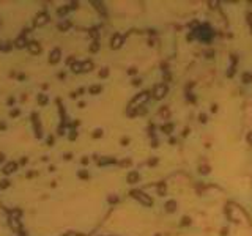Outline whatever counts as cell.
<instances>
[{
  "label": "cell",
  "instance_id": "ffe728a7",
  "mask_svg": "<svg viewBox=\"0 0 252 236\" xmlns=\"http://www.w3.org/2000/svg\"><path fill=\"white\" fill-rule=\"evenodd\" d=\"M71 68H72L74 73H79V71H82V63H77V61H76V63L71 65Z\"/></svg>",
  "mask_w": 252,
  "mask_h": 236
},
{
  "label": "cell",
  "instance_id": "4316f807",
  "mask_svg": "<svg viewBox=\"0 0 252 236\" xmlns=\"http://www.w3.org/2000/svg\"><path fill=\"white\" fill-rule=\"evenodd\" d=\"M69 25H71L69 22H63V24H60V30H66V29H69Z\"/></svg>",
  "mask_w": 252,
  "mask_h": 236
},
{
  "label": "cell",
  "instance_id": "ab89813d",
  "mask_svg": "<svg viewBox=\"0 0 252 236\" xmlns=\"http://www.w3.org/2000/svg\"><path fill=\"white\" fill-rule=\"evenodd\" d=\"M16 115H19V110H11V116H16Z\"/></svg>",
  "mask_w": 252,
  "mask_h": 236
},
{
  "label": "cell",
  "instance_id": "f6af8a7d",
  "mask_svg": "<svg viewBox=\"0 0 252 236\" xmlns=\"http://www.w3.org/2000/svg\"><path fill=\"white\" fill-rule=\"evenodd\" d=\"M250 5H252V0H250Z\"/></svg>",
  "mask_w": 252,
  "mask_h": 236
},
{
  "label": "cell",
  "instance_id": "f1b7e54d",
  "mask_svg": "<svg viewBox=\"0 0 252 236\" xmlns=\"http://www.w3.org/2000/svg\"><path fill=\"white\" fill-rule=\"evenodd\" d=\"M191 224V219L189 217H183L181 219V225H189Z\"/></svg>",
  "mask_w": 252,
  "mask_h": 236
},
{
  "label": "cell",
  "instance_id": "8fae6325",
  "mask_svg": "<svg viewBox=\"0 0 252 236\" xmlns=\"http://www.w3.org/2000/svg\"><path fill=\"white\" fill-rule=\"evenodd\" d=\"M175 209H176V202L175 200H170V202L166 203V211L167 212H173Z\"/></svg>",
  "mask_w": 252,
  "mask_h": 236
},
{
  "label": "cell",
  "instance_id": "4dcf8cb0",
  "mask_svg": "<svg viewBox=\"0 0 252 236\" xmlns=\"http://www.w3.org/2000/svg\"><path fill=\"white\" fill-rule=\"evenodd\" d=\"M208 5H210L211 8H217V5H219V2H214V0H213V2H208Z\"/></svg>",
  "mask_w": 252,
  "mask_h": 236
},
{
  "label": "cell",
  "instance_id": "d6a6232c",
  "mask_svg": "<svg viewBox=\"0 0 252 236\" xmlns=\"http://www.w3.org/2000/svg\"><path fill=\"white\" fill-rule=\"evenodd\" d=\"M8 187V181H0V189H5Z\"/></svg>",
  "mask_w": 252,
  "mask_h": 236
},
{
  "label": "cell",
  "instance_id": "8992f818",
  "mask_svg": "<svg viewBox=\"0 0 252 236\" xmlns=\"http://www.w3.org/2000/svg\"><path fill=\"white\" fill-rule=\"evenodd\" d=\"M29 51H30V54H33V55H36V54H40L41 52V46L38 44V43H29Z\"/></svg>",
  "mask_w": 252,
  "mask_h": 236
},
{
  "label": "cell",
  "instance_id": "52a82bcc",
  "mask_svg": "<svg viewBox=\"0 0 252 236\" xmlns=\"http://www.w3.org/2000/svg\"><path fill=\"white\" fill-rule=\"evenodd\" d=\"M16 169H17V164H16V162H10V164H7L5 167H3V173L10 175V173H13Z\"/></svg>",
  "mask_w": 252,
  "mask_h": 236
},
{
  "label": "cell",
  "instance_id": "cb8c5ba5",
  "mask_svg": "<svg viewBox=\"0 0 252 236\" xmlns=\"http://www.w3.org/2000/svg\"><path fill=\"white\" fill-rule=\"evenodd\" d=\"M38 102H40V104H46V102H47L46 94H40V96H38Z\"/></svg>",
  "mask_w": 252,
  "mask_h": 236
},
{
  "label": "cell",
  "instance_id": "7a4b0ae2",
  "mask_svg": "<svg viewBox=\"0 0 252 236\" xmlns=\"http://www.w3.org/2000/svg\"><path fill=\"white\" fill-rule=\"evenodd\" d=\"M131 197L136 198V200H139L145 206H151V205H153V200H151L148 195H145L142 191H131Z\"/></svg>",
  "mask_w": 252,
  "mask_h": 236
},
{
  "label": "cell",
  "instance_id": "b9f144b4",
  "mask_svg": "<svg viewBox=\"0 0 252 236\" xmlns=\"http://www.w3.org/2000/svg\"><path fill=\"white\" fill-rule=\"evenodd\" d=\"M52 142H54V137H49V140H47V143H49V145H52Z\"/></svg>",
  "mask_w": 252,
  "mask_h": 236
},
{
  "label": "cell",
  "instance_id": "277c9868",
  "mask_svg": "<svg viewBox=\"0 0 252 236\" xmlns=\"http://www.w3.org/2000/svg\"><path fill=\"white\" fill-rule=\"evenodd\" d=\"M167 94V85L166 84H158L155 88H153V96L156 99H162Z\"/></svg>",
  "mask_w": 252,
  "mask_h": 236
},
{
  "label": "cell",
  "instance_id": "603a6c76",
  "mask_svg": "<svg viewBox=\"0 0 252 236\" xmlns=\"http://www.w3.org/2000/svg\"><path fill=\"white\" fill-rule=\"evenodd\" d=\"M243 82H244V84L252 82V76H250V74H247V73H246V74H243Z\"/></svg>",
  "mask_w": 252,
  "mask_h": 236
},
{
  "label": "cell",
  "instance_id": "8d00e7d4",
  "mask_svg": "<svg viewBox=\"0 0 252 236\" xmlns=\"http://www.w3.org/2000/svg\"><path fill=\"white\" fill-rule=\"evenodd\" d=\"M247 22L250 24V29H252V14H247Z\"/></svg>",
  "mask_w": 252,
  "mask_h": 236
},
{
  "label": "cell",
  "instance_id": "60d3db41",
  "mask_svg": "<svg viewBox=\"0 0 252 236\" xmlns=\"http://www.w3.org/2000/svg\"><path fill=\"white\" fill-rule=\"evenodd\" d=\"M69 138H71V140H74V138H76V132H74V131L71 132V135H69Z\"/></svg>",
  "mask_w": 252,
  "mask_h": 236
},
{
  "label": "cell",
  "instance_id": "ee69618b",
  "mask_svg": "<svg viewBox=\"0 0 252 236\" xmlns=\"http://www.w3.org/2000/svg\"><path fill=\"white\" fill-rule=\"evenodd\" d=\"M66 236H79L77 233H69V234H66Z\"/></svg>",
  "mask_w": 252,
  "mask_h": 236
},
{
  "label": "cell",
  "instance_id": "e0dca14e",
  "mask_svg": "<svg viewBox=\"0 0 252 236\" xmlns=\"http://www.w3.org/2000/svg\"><path fill=\"white\" fill-rule=\"evenodd\" d=\"M98 162H99V165H104V164H115L117 161L114 157H106V159H99Z\"/></svg>",
  "mask_w": 252,
  "mask_h": 236
},
{
  "label": "cell",
  "instance_id": "5bb4252c",
  "mask_svg": "<svg viewBox=\"0 0 252 236\" xmlns=\"http://www.w3.org/2000/svg\"><path fill=\"white\" fill-rule=\"evenodd\" d=\"M93 5H95V8L101 13V14H106V8L103 7V3H101V2H91Z\"/></svg>",
  "mask_w": 252,
  "mask_h": 236
},
{
  "label": "cell",
  "instance_id": "83f0119b",
  "mask_svg": "<svg viewBox=\"0 0 252 236\" xmlns=\"http://www.w3.org/2000/svg\"><path fill=\"white\" fill-rule=\"evenodd\" d=\"M107 200H109V203H117V202H118V197H117V195H110Z\"/></svg>",
  "mask_w": 252,
  "mask_h": 236
},
{
  "label": "cell",
  "instance_id": "7402d4cb",
  "mask_svg": "<svg viewBox=\"0 0 252 236\" xmlns=\"http://www.w3.org/2000/svg\"><path fill=\"white\" fill-rule=\"evenodd\" d=\"M98 49H99V44H98V41H95V43L90 46V52H98Z\"/></svg>",
  "mask_w": 252,
  "mask_h": 236
},
{
  "label": "cell",
  "instance_id": "74e56055",
  "mask_svg": "<svg viewBox=\"0 0 252 236\" xmlns=\"http://www.w3.org/2000/svg\"><path fill=\"white\" fill-rule=\"evenodd\" d=\"M79 176H81V178H87L88 175H87V172H79Z\"/></svg>",
  "mask_w": 252,
  "mask_h": 236
},
{
  "label": "cell",
  "instance_id": "5b68a950",
  "mask_svg": "<svg viewBox=\"0 0 252 236\" xmlns=\"http://www.w3.org/2000/svg\"><path fill=\"white\" fill-rule=\"evenodd\" d=\"M123 44V36L120 33H115L112 36V41H110V46H112V49H118V47H121Z\"/></svg>",
  "mask_w": 252,
  "mask_h": 236
},
{
  "label": "cell",
  "instance_id": "e575fe53",
  "mask_svg": "<svg viewBox=\"0 0 252 236\" xmlns=\"http://www.w3.org/2000/svg\"><path fill=\"white\" fill-rule=\"evenodd\" d=\"M156 162H158V159H156V157H153V159H150V161H148V164H150V165H155Z\"/></svg>",
  "mask_w": 252,
  "mask_h": 236
},
{
  "label": "cell",
  "instance_id": "30bf717a",
  "mask_svg": "<svg viewBox=\"0 0 252 236\" xmlns=\"http://www.w3.org/2000/svg\"><path fill=\"white\" fill-rule=\"evenodd\" d=\"M126 179H128V183H129V184H134V183H137V181H139V173H137V172H131V173L128 175V178H126Z\"/></svg>",
  "mask_w": 252,
  "mask_h": 236
},
{
  "label": "cell",
  "instance_id": "d4e9b609",
  "mask_svg": "<svg viewBox=\"0 0 252 236\" xmlns=\"http://www.w3.org/2000/svg\"><path fill=\"white\" fill-rule=\"evenodd\" d=\"M107 74H109V69H107V68H103V69L99 71V76H101V77H106Z\"/></svg>",
  "mask_w": 252,
  "mask_h": 236
},
{
  "label": "cell",
  "instance_id": "ac0fdd59",
  "mask_svg": "<svg viewBox=\"0 0 252 236\" xmlns=\"http://www.w3.org/2000/svg\"><path fill=\"white\" fill-rule=\"evenodd\" d=\"M25 44H27V43H25V38H24V35H21L17 39H16V46L19 47V49H21V47H24Z\"/></svg>",
  "mask_w": 252,
  "mask_h": 236
},
{
  "label": "cell",
  "instance_id": "f35d334b",
  "mask_svg": "<svg viewBox=\"0 0 252 236\" xmlns=\"http://www.w3.org/2000/svg\"><path fill=\"white\" fill-rule=\"evenodd\" d=\"M128 73H129V74H136V73H137V69H136V68H131V69L128 71Z\"/></svg>",
  "mask_w": 252,
  "mask_h": 236
},
{
  "label": "cell",
  "instance_id": "836d02e7",
  "mask_svg": "<svg viewBox=\"0 0 252 236\" xmlns=\"http://www.w3.org/2000/svg\"><path fill=\"white\" fill-rule=\"evenodd\" d=\"M101 134H103V131H101V129H98V131H95L93 137H101Z\"/></svg>",
  "mask_w": 252,
  "mask_h": 236
},
{
  "label": "cell",
  "instance_id": "ba28073f",
  "mask_svg": "<svg viewBox=\"0 0 252 236\" xmlns=\"http://www.w3.org/2000/svg\"><path fill=\"white\" fill-rule=\"evenodd\" d=\"M58 58H60V51H58V49H54L52 52H50V58H49V61H50V63H57Z\"/></svg>",
  "mask_w": 252,
  "mask_h": 236
},
{
  "label": "cell",
  "instance_id": "7bdbcfd3",
  "mask_svg": "<svg viewBox=\"0 0 252 236\" xmlns=\"http://www.w3.org/2000/svg\"><path fill=\"white\" fill-rule=\"evenodd\" d=\"M133 84H134V85H139V84H140V79H136V80H134Z\"/></svg>",
  "mask_w": 252,
  "mask_h": 236
},
{
  "label": "cell",
  "instance_id": "f546056e",
  "mask_svg": "<svg viewBox=\"0 0 252 236\" xmlns=\"http://www.w3.org/2000/svg\"><path fill=\"white\" fill-rule=\"evenodd\" d=\"M129 164H131V161H129V159H124V161H121V162H120V165H123V167H126V165H129Z\"/></svg>",
  "mask_w": 252,
  "mask_h": 236
},
{
  "label": "cell",
  "instance_id": "6da1fadb",
  "mask_svg": "<svg viewBox=\"0 0 252 236\" xmlns=\"http://www.w3.org/2000/svg\"><path fill=\"white\" fill-rule=\"evenodd\" d=\"M148 98H150V93H148V91H142V93H139L137 96L131 101L129 109H131V110H136V109H139V107H143V104L148 101Z\"/></svg>",
  "mask_w": 252,
  "mask_h": 236
},
{
  "label": "cell",
  "instance_id": "9a60e30c",
  "mask_svg": "<svg viewBox=\"0 0 252 236\" xmlns=\"http://www.w3.org/2000/svg\"><path fill=\"white\" fill-rule=\"evenodd\" d=\"M90 69H93V63H91L90 60L84 61V63H82V71H84V73H87V71H90Z\"/></svg>",
  "mask_w": 252,
  "mask_h": 236
},
{
  "label": "cell",
  "instance_id": "2e32d148",
  "mask_svg": "<svg viewBox=\"0 0 252 236\" xmlns=\"http://www.w3.org/2000/svg\"><path fill=\"white\" fill-rule=\"evenodd\" d=\"M166 191H167L166 183H159V184H158V194H159V195H166Z\"/></svg>",
  "mask_w": 252,
  "mask_h": 236
},
{
  "label": "cell",
  "instance_id": "7c38bea8",
  "mask_svg": "<svg viewBox=\"0 0 252 236\" xmlns=\"http://www.w3.org/2000/svg\"><path fill=\"white\" fill-rule=\"evenodd\" d=\"M159 115H161L162 118H166V120H167V118L170 116V110H169V107H167V106L161 107V110H159Z\"/></svg>",
  "mask_w": 252,
  "mask_h": 236
},
{
  "label": "cell",
  "instance_id": "1f68e13d",
  "mask_svg": "<svg viewBox=\"0 0 252 236\" xmlns=\"http://www.w3.org/2000/svg\"><path fill=\"white\" fill-rule=\"evenodd\" d=\"M200 121L202 123H207V115L205 113H200Z\"/></svg>",
  "mask_w": 252,
  "mask_h": 236
},
{
  "label": "cell",
  "instance_id": "4fadbf2b",
  "mask_svg": "<svg viewBox=\"0 0 252 236\" xmlns=\"http://www.w3.org/2000/svg\"><path fill=\"white\" fill-rule=\"evenodd\" d=\"M10 225H11L13 230L21 231V222H19V219H11V220H10Z\"/></svg>",
  "mask_w": 252,
  "mask_h": 236
},
{
  "label": "cell",
  "instance_id": "484cf974",
  "mask_svg": "<svg viewBox=\"0 0 252 236\" xmlns=\"http://www.w3.org/2000/svg\"><path fill=\"white\" fill-rule=\"evenodd\" d=\"M200 172L203 173V175H207V173L210 172V167H208V165H202V167H200Z\"/></svg>",
  "mask_w": 252,
  "mask_h": 236
},
{
  "label": "cell",
  "instance_id": "44dd1931",
  "mask_svg": "<svg viewBox=\"0 0 252 236\" xmlns=\"http://www.w3.org/2000/svg\"><path fill=\"white\" fill-rule=\"evenodd\" d=\"M99 91H101V87H99V85L90 87V93H91V94H96V93H99Z\"/></svg>",
  "mask_w": 252,
  "mask_h": 236
},
{
  "label": "cell",
  "instance_id": "3957f363",
  "mask_svg": "<svg viewBox=\"0 0 252 236\" xmlns=\"http://www.w3.org/2000/svg\"><path fill=\"white\" fill-rule=\"evenodd\" d=\"M195 35H197L198 39H203V41H210V39L213 38V32H211V29H210L208 25H202V27L195 32Z\"/></svg>",
  "mask_w": 252,
  "mask_h": 236
},
{
  "label": "cell",
  "instance_id": "d6986e66",
  "mask_svg": "<svg viewBox=\"0 0 252 236\" xmlns=\"http://www.w3.org/2000/svg\"><path fill=\"white\" fill-rule=\"evenodd\" d=\"M161 129H162V132H166V134H170V132L173 131V125H172V123H167V125H164V126H162Z\"/></svg>",
  "mask_w": 252,
  "mask_h": 236
},
{
  "label": "cell",
  "instance_id": "d590c367",
  "mask_svg": "<svg viewBox=\"0 0 252 236\" xmlns=\"http://www.w3.org/2000/svg\"><path fill=\"white\" fill-rule=\"evenodd\" d=\"M247 142L252 145V132H249V134H247Z\"/></svg>",
  "mask_w": 252,
  "mask_h": 236
},
{
  "label": "cell",
  "instance_id": "9c48e42d",
  "mask_svg": "<svg viewBox=\"0 0 252 236\" xmlns=\"http://www.w3.org/2000/svg\"><path fill=\"white\" fill-rule=\"evenodd\" d=\"M47 22V14H38V17H36V20H35V25H43V24H46Z\"/></svg>",
  "mask_w": 252,
  "mask_h": 236
}]
</instances>
